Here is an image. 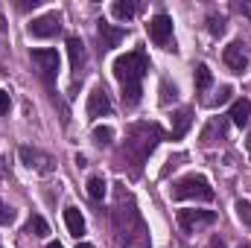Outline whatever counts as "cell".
Listing matches in <instances>:
<instances>
[{
    "mask_svg": "<svg viewBox=\"0 0 251 248\" xmlns=\"http://www.w3.org/2000/svg\"><path fill=\"white\" fill-rule=\"evenodd\" d=\"M67 53H70V64H73V70H79L82 64H85V44L73 35V38H67Z\"/></svg>",
    "mask_w": 251,
    "mask_h": 248,
    "instance_id": "obj_12",
    "label": "cell"
},
{
    "mask_svg": "<svg viewBox=\"0 0 251 248\" xmlns=\"http://www.w3.org/2000/svg\"><path fill=\"white\" fill-rule=\"evenodd\" d=\"M59 29H62V21H59L56 12L41 15V18H35V21L29 24V35H35V38H50V35H56Z\"/></svg>",
    "mask_w": 251,
    "mask_h": 248,
    "instance_id": "obj_3",
    "label": "cell"
},
{
    "mask_svg": "<svg viewBox=\"0 0 251 248\" xmlns=\"http://www.w3.org/2000/svg\"><path fill=\"white\" fill-rule=\"evenodd\" d=\"M240 248H251V246H240Z\"/></svg>",
    "mask_w": 251,
    "mask_h": 248,
    "instance_id": "obj_27",
    "label": "cell"
},
{
    "mask_svg": "<svg viewBox=\"0 0 251 248\" xmlns=\"http://www.w3.org/2000/svg\"><path fill=\"white\" fill-rule=\"evenodd\" d=\"M207 24H210V26H207L210 35H222V32H225V21H222V18L213 15V18H207Z\"/></svg>",
    "mask_w": 251,
    "mask_h": 248,
    "instance_id": "obj_21",
    "label": "cell"
},
{
    "mask_svg": "<svg viewBox=\"0 0 251 248\" xmlns=\"http://www.w3.org/2000/svg\"><path fill=\"white\" fill-rule=\"evenodd\" d=\"M26 231H29L32 237H47V234H50V225H47L38 213H32V216H29V222H26Z\"/></svg>",
    "mask_w": 251,
    "mask_h": 248,
    "instance_id": "obj_13",
    "label": "cell"
},
{
    "mask_svg": "<svg viewBox=\"0 0 251 248\" xmlns=\"http://www.w3.org/2000/svg\"><path fill=\"white\" fill-rule=\"evenodd\" d=\"M207 248H228V246H225V243H222V240H219V237H213V240H210V243H207Z\"/></svg>",
    "mask_w": 251,
    "mask_h": 248,
    "instance_id": "obj_24",
    "label": "cell"
},
{
    "mask_svg": "<svg viewBox=\"0 0 251 248\" xmlns=\"http://www.w3.org/2000/svg\"><path fill=\"white\" fill-rule=\"evenodd\" d=\"M231 120H234V125H240V128H246L251 120V99H237L234 105H231Z\"/></svg>",
    "mask_w": 251,
    "mask_h": 248,
    "instance_id": "obj_11",
    "label": "cell"
},
{
    "mask_svg": "<svg viewBox=\"0 0 251 248\" xmlns=\"http://www.w3.org/2000/svg\"><path fill=\"white\" fill-rule=\"evenodd\" d=\"M225 64H228L234 73H246V67H249V56H246V50H243L240 41H234V44L225 47Z\"/></svg>",
    "mask_w": 251,
    "mask_h": 248,
    "instance_id": "obj_8",
    "label": "cell"
},
{
    "mask_svg": "<svg viewBox=\"0 0 251 248\" xmlns=\"http://www.w3.org/2000/svg\"><path fill=\"white\" fill-rule=\"evenodd\" d=\"M76 248H94V246H88V243H79V246H76Z\"/></svg>",
    "mask_w": 251,
    "mask_h": 248,
    "instance_id": "obj_26",
    "label": "cell"
},
{
    "mask_svg": "<svg viewBox=\"0 0 251 248\" xmlns=\"http://www.w3.org/2000/svg\"><path fill=\"white\" fill-rule=\"evenodd\" d=\"M210 82H213L210 67H207V64H199V67H196V91H207Z\"/></svg>",
    "mask_w": 251,
    "mask_h": 248,
    "instance_id": "obj_16",
    "label": "cell"
},
{
    "mask_svg": "<svg viewBox=\"0 0 251 248\" xmlns=\"http://www.w3.org/2000/svg\"><path fill=\"white\" fill-rule=\"evenodd\" d=\"M111 12H114V18H120V21H128V18L137 12V6H134V3H128V0H117V3L111 6Z\"/></svg>",
    "mask_w": 251,
    "mask_h": 248,
    "instance_id": "obj_18",
    "label": "cell"
},
{
    "mask_svg": "<svg viewBox=\"0 0 251 248\" xmlns=\"http://www.w3.org/2000/svg\"><path fill=\"white\" fill-rule=\"evenodd\" d=\"M0 248H3V246H0Z\"/></svg>",
    "mask_w": 251,
    "mask_h": 248,
    "instance_id": "obj_28",
    "label": "cell"
},
{
    "mask_svg": "<svg viewBox=\"0 0 251 248\" xmlns=\"http://www.w3.org/2000/svg\"><path fill=\"white\" fill-rule=\"evenodd\" d=\"M94 140H97L100 146H108V143L114 140V128H111V125H97V128H94Z\"/></svg>",
    "mask_w": 251,
    "mask_h": 248,
    "instance_id": "obj_19",
    "label": "cell"
},
{
    "mask_svg": "<svg viewBox=\"0 0 251 248\" xmlns=\"http://www.w3.org/2000/svg\"><path fill=\"white\" fill-rule=\"evenodd\" d=\"M146 70H149V62H146V56L140 50L126 53L114 62V76H117V82L123 88H140V79L146 76Z\"/></svg>",
    "mask_w": 251,
    "mask_h": 248,
    "instance_id": "obj_1",
    "label": "cell"
},
{
    "mask_svg": "<svg viewBox=\"0 0 251 248\" xmlns=\"http://www.w3.org/2000/svg\"><path fill=\"white\" fill-rule=\"evenodd\" d=\"M64 225H67V231L79 240V237L85 234V216H82V210H79V207H67V210H64Z\"/></svg>",
    "mask_w": 251,
    "mask_h": 248,
    "instance_id": "obj_10",
    "label": "cell"
},
{
    "mask_svg": "<svg viewBox=\"0 0 251 248\" xmlns=\"http://www.w3.org/2000/svg\"><path fill=\"white\" fill-rule=\"evenodd\" d=\"M12 219H15V213H12V210H9V207L0 201V225H9Z\"/></svg>",
    "mask_w": 251,
    "mask_h": 248,
    "instance_id": "obj_22",
    "label": "cell"
},
{
    "mask_svg": "<svg viewBox=\"0 0 251 248\" xmlns=\"http://www.w3.org/2000/svg\"><path fill=\"white\" fill-rule=\"evenodd\" d=\"M88 196L94 201H102V196H105V178L102 175H91L88 178Z\"/></svg>",
    "mask_w": 251,
    "mask_h": 248,
    "instance_id": "obj_14",
    "label": "cell"
},
{
    "mask_svg": "<svg viewBox=\"0 0 251 248\" xmlns=\"http://www.w3.org/2000/svg\"><path fill=\"white\" fill-rule=\"evenodd\" d=\"M47 248H62V243H50Z\"/></svg>",
    "mask_w": 251,
    "mask_h": 248,
    "instance_id": "obj_25",
    "label": "cell"
},
{
    "mask_svg": "<svg viewBox=\"0 0 251 248\" xmlns=\"http://www.w3.org/2000/svg\"><path fill=\"white\" fill-rule=\"evenodd\" d=\"M149 38L155 41V44H170V38H173V18L170 15H155L152 21H149Z\"/></svg>",
    "mask_w": 251,
    "mask_h": 248,
    "instance_id": "obj_4",
    "label": "cell"
},
{
    "mask_svg": "<svg viewBox=\"0 0 251 248\" xmlns=\"http://www.w3.org/2000/svg\"><path fill=\"white\" fill-rule=\"evenodd\" d=\"M213 219H216L213 210H178V222H181L184 231H193L199 225H210Z\"/></svg>",
    "mask_w": 251,
    "mask_h": 248,
    "instance_id": "obj_7",
    "label": "cell"
},
{
    "mask_svg": "<svg viewBox=\"0 0 251 248\" xmlns=\"http://www.w3.org/2000/svg\"><path fill=\"white\" fill-rule=\"evenodd\" d=\"M190 128V108H181L178 114H176V128H173V140H178V137H184V131Z\"/></svg>",
    "mask_w": 251,
    "mask_h": 248,
    "instance_id": "obj_15",
    "label": "cell"
},
{
    "mask_svg": "<svg viewBox=\"0 0 251 248\" xmlns=\"http://www.w3.org/2000/svg\"><path fill=\"white\" fill-rule=\"evenodd\" d=\"M108 111H111L108 94H105L102 88H94V91L88 94V117H91V120H100V117H105Z\"/></svg>",
    "mask_w": 251,
    "mask_h": 248,
    "instance_id": "obj_6",
    "label": "cell"
},
{
    "mask_svg": "<svg viewBox=\"0 0 251 248\" xmlns=\"http://www.w3.org/2000/svg\"><path fill=\"white\" fill-rule=\"evenodd\" d=\"M237 216H240V219L251 228V201H243V198L237 201Z\"/></svg>",
    "mask_w": 251,
    "mask_h": 248,
    "instance_id": "obj_20",
    "label": "cell"
},
{
    "mask_svg": "<svg viewBox=\"0 0 251 248\" xmlns=\"http://www.w3.org/2000/svg\"><path fill=\"white\" fill-rule=\"evenodd\" d=\"M32 62L38 64L44 79H53L59 73V53L56 50H32Z\"/></svg>",
    "mask_w": 251,
    "mask_h": 248,
    "instance_id": "obj_5",
    "label": "cell"
},
{
    "mask_svg": "<svg viewBox=\"0 0 251 248\" xmlns=\"http://www.w3.org/2000/svg\"><path fill=\"white\" fill-rule=\"evenodd\" d=\"M173 198L176 201H190V198L210 201L213 198V187H210L207 178H201V175H187V178H181V181L173 184Z\"/></svg>",
    "mask_w": 251,
    "mask_h": 248,
    "instance_id": "obj_2",
    "label": "cell"
},
{
    "mask_svg": "<svg viewBox=\"0 0 251 248\" xmlns=\"http://www.w3.org/2000/svg\"><path fill=\"white\" fill-rule=\"evenodd\" d=\"M21 161H24L26 167H38V170H41V164H38V161H50V158L38 155V152H35V149H29V146H21ZM41 173H44V170H41Z\"/></svg>",
    "mask_w": 251,
    "mask_h": 248,
    "instance_id": "obj_17",
    "label": "cell"
},
{
    "mask_svg": "<svg viewBox=\"0 0 251 248\" xmlns=\"http://www.w3.org/2000/svg\"><path fill=\"white\" fill-rule=\"evenodd\" d=\"M97 32H100V44H102V50L117 47V44L126 38V29H120V26H111V24H105V21H100Z\"/></svg>",
    "mask_w": 251,
    "mask_h": 248,
    "instance_id": "obj_9",
    "label": "cell"
},
{
    "mask_svg": "<svg viewBox=\"0 0 251 248\" xmlns=\"http://www.w3.org/2000/svg\"><path fill=\"white\" fill-rule=\"evenodd\" d=\"M9 105H12V102H9V94H6V91H0V114H6V111H9Z\"/></svg>",
    "mask_w": 251,
    "mask_h": 248,
    "instance_id": "obj_23",
    "label": "cell"
}]
</instances>
